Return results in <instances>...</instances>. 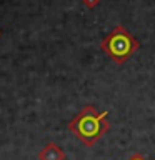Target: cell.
I'll list each match as a JSON object with an SVG mask.
<instances>
[{
    "label": "cell",
    "mask_w": 155,
    "mask_h": 160,
    "mask_svg": "<svg viewBox=\"0 0 155 160\" xmlns=\"http://www.w3.org/2000/svg\"><path fill=\"white\" fill-rule=\"evenodd\" d=\"M108 112H97L95 107L87 105L68 122V130L87 147H92L107 133L110 123Z\"/></svg>",
    "instance_id": "1"
},
{
    "label": "cell",
    "mask_w": 155,
    "mask_h": 160,
    "mask_svg": "<svg viewBox=\"0 0 155 160\" xmlns=\"http://www.w3.org/2000/svg\"><path fill=\"white\" fill-rule=\"evenodd\" d=\"M38 160H65V152L55 142H48L38 152Z\"/></svg>",
    "instance_id": "3"
},
{
    "label": "cell",
    "mask_w": 155,
    "mask_h": 160,
    "mask_svg": "<svg viewBox=\"0 0 155 160\" xmlns=\"http://www.w3.org/2000/svg\"><path fill=\"white\" fill-rule=\"evenodd\" d=\"M128 160H147V158H145L143 155H140V153H133V155H132V157H130Z\"/></svg>",
    "instance_id": "5"
},
{
    "label": "cell",
    "mask_w": 155,
    "mask_h": 160,
    "mask_svg": "<svg viewBox=\"0 0 155 160\" xmlns=\"http://www.w3.org/2000/svg\"><path fill=\"white\" fill-rule=\"evenodd\" d=\"M98 2H100V0H83V5H85V7H88V8H93Z\"/></svg>",
    "instance_id": "4"
},
{
    "label": "cell",
    "mask_w": 155,
    "mask_h": 160,
    "mask_svg": "<svg viewBox=\"0 0 155 160\" xmlns=\"http://www.w3.org/2000/svg\"><path fill=\"white\" fill-rule=\"evenodd\" d=\"M138 47H140L138 40L125 27H122V25H117V27L100 42V48L118 65L127 62V60L138 50Z\"/></svg>",
    "instance_id": "2"
}]
</instances>
